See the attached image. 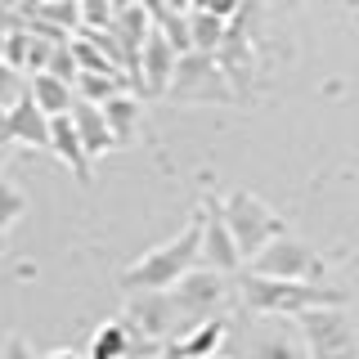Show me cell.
Returning a JSON list of instances; mask_svg holds the SVG:
<instances>
[{"label":"cell","mask_w":359,"mask_h":359,"mask_svg":"<svg viewBox=\"0 0 359 359\" xmlns=\"http://www.w3.org/2000/svg\"><path fill=\"white\" fill-rule=\"evenodd\" d=\"M198 247H202V207L194 211V220L184 224V233H175L171 243L153 247L121 274V292H171L189 269L198 265Z\"/></svg>","instance_id":"1"},{"label":"cell","mask_w":359,"mask_h":359,"mask_svg":"<svg viewBox=\"0 0 359 359\" xmlns=\"http://www.w3.org/2000/svg\"><path fill=\"white\" fill-rule=\"evenodd\" d=\"M238 292H243V306L252 314H306L319 306H346V292L341 287H323V283H301V278H269L247 269L238 274Z\"/></svg>","instance_id":"2"},{"label":"cell","mask_w":359,"mask_h":359,"mask_svg":"<svg viewBox=\"0 0 359 359\" xmlns=\"http://www.w3.org/2000/svg\"><path fill=\"white\" fill-rule=\"evenodd\" d=\"M162 99H175V104H233V81L220 72L216 54H202V50H184L175 59L171 86H166Z\"/></svg>","instance_id":"3"},{"label":"cell","mask_w":359,"mask_h":359,"mask_svg":"<svg viewBox=\"0 0 359 359\" xmlns=\"http://www.w3.org/2000/svg\"><path fill=\"white\" fill-rule=\"evenodd\" d=\"M216 207H220V216H224V224H229L233 243H238V252L247 261H252L269 238L283 233V216H274V211L256 194H247V189H238V194H229V198H216Z\"/></svg>","instance_id":"4"},{"label":"cell","mask_w":359,"mask_h":359,"mask_svg":"<svg viewBox=\"0 0 359 359\" xmlns=\"http://www.w3.org/2000/svg\"><path fill=\"white\" fill-rule=\"evenodd\" d=\"M252 269L256 274H269V278H301V283H323V278H328L323 256L314 252L306 238H292L287 229L278 233V238H269L261 252L252 256Z\"/></svg>","instance_id":"5"},{"label":"cell","mask_w":359,"mask_h":359,"mask_svg":"<svg viewBox=\"0 0 359 359\" xmlns=\"http://www.w3.org/2000/svg\"><path fill=\"white\" fill-rule=\"evenodd\" d=\"M301 332L310 341V359H359V341H355V323L341 306H319L297 314Z\"/></svg>","instance_id":"6"},{"label":"cell","mask_w":359,"mask_h":359,"mask_svg":"<svg viewBox=\"0 0 359 359\" xmlns=\"http://www.w3.org/2000/svg\"><path fill=\"white\" fill-rule=\"evenodd\" d=\"M171 301H175V310H180V319H216V310H220V301H224V274H216V269H189L184 278L171 287Z\"/></svg>","instance_id":"7"},{"label":"cell","mask_w":359,"mask_h":359,"mask_svg":"<svg viewBox=\"0 0 359 359\" xmlns=\"http://www.w3.org/2000/svg\"><path fill=\"white\" fill-rule=\"evenodd\" d=\"M198 265L202 269H216V274H233V269L243 265V252H238L229 224H224V216H220L216 198L202 202V247H198Z\"/></svg>","instance_id":"8"},{"label":"cell","mask_w":359,"mask_h":359,"mask_svg":"<svg viewBox=\"0 0 359 359\" xmlns=\"http://www.w3.org/2000/svg\"><path fill=\"white\" fill-rule=\"evenodd\" d=\"M126 328L149 337V341H162L180 328V310L171 301V292H130V306H126Z\"/></svg>","instance_id":"9"},{"label":"cell","mask_w":359,"mask_h":359,"mask_svg":"<svg viewBox=\"0 0 359 359\" xmlns=\"http://www.w3.org/2000/svg\"><path fill=\"white\" fill-rule=\"evenodd\" d=\"M175 45L162 36V27H153L149 36L140 45V86H135V95L144 99H162L166 86H171V72H175Z\"/></svg>","instance_id":"10"},{"label":"cell","mask_w":359,"mask_h":359,"mask_svg":"<svg viewBox=\"0 0 359 359\" xmlns=\"http://www.w3.org/2000/svg\"><path fill=\"white\" fill-rule=\"evenodd\" d=\"M50 153L59 157V162L72 171L81 184H90V157L81 149V135L72 126V112H63V117H50Z\"/></svg>","instance_id":"11"},{"label":"cell","mask_w":359,"mask_h":359,"mask_svg":"<svg viewBox=\"0 0 359 359\" xmlns=\"http://www.w3.org/2000/svg\"><path fill=\"white\" fill-rule=\"evenodd\" d=\"M72 126H76V135H81V149H86L90 162H95V157H104L108 149H117V140H112V130H108L104 108H99V104L76 99V104H72Z\"/></svg>","instance_id":"12"},{"label":"cell","mask_w":359,"mask_h":359,"mask_svg":"<svg viewBox=\"0 0 359 359\" xmlns=\"http://www.w3.org/2000/svg\"><path fill=\"white\" fill-rule=\"evenodd\" d=\"M27 95L45 117H63V112H72V104H76V90L67 81H59V76H50V72H32L27 76Z\"/></svg>","instance_id":"13"},{"label":"cell","mask_w":359,"mask_h":359,"mask_svg":"<svg viewBox=\"0 0 359 359\" xmlns=\"http://www.w3.org/2000/svg\"><path fill=\"white\" fill-rule=\"evenodd\" d=\"M9 135L22 140V144H32V149H50V117L32 104V95L9 108Z\"/></svg>","instance_id":"14"},{"label":"cell","mask_w":359,"mask_h":359,"mask_svg":"<svg viewBox=\"0 0 359 359\" xmlns=\"http://www.w3.org/2000/svg\"><path fill=\"white\" fill-rule=\"evenodd\" d=\"M220 341H224V323H220V319H202V323H194V332H189L184 341L166 346L157 359H202V355L216 351Z\"/></svg>","instance_id":"15"},{"label":"cell","mask_w":359,"mask_h":359,"mask_svg":"<svg viewBox=\"0 0 359 359\" xmlns=\"http://www.w3.org/2000/svg\"><path fill=\"white\" fill-rule=\"evenodd\" d=\"M99 108H104V121H108L112 140H117V144H130L135 126H140V99H135L130 90H121V95H112L108 104H99Z\"/></svg>","instance_id":"16"},{"label":"cell","mask_w":359,"mask_h":359,"mask_svg":"<svg viewBox=\"0 0 359 359\" xmlns=\"http://www.w3.org/2000/svg\"><path fill=\"white\" fill-rule=\"evenodd\" d=\"M224 32H229V18L211 14V9H189V45L202 54H216Z\"/></svg>","instance_id":"17"},{"label":"cell","mask_w":359,"mask_h":359,"mask_svg":"<svg viewBox=\"0 0 359 359\" xmlns=\"http://www.w3.org/2000/svg\"><path fill=\"white\" fill-rule=\"evenodd\" d=\"M76 99H86V104H108L112 95H121L126 90V76H108V72H76Z\"/></svg>","instance_id":"18"},{"label":"cell","mask_w":359,"mask_h":359,"mask_svg":"<svg viewBox=\"0 0 359 359\" xmlns=\"http://www.w3.org/2000/svg\"><path fill=\"white\" fill-rule=\"evenodd\" d=\"M90 359H130V328L126 323H104L90 341Z\"/></svg>","instance_id":"19"},{"label":"cell","mask_w":359,"mask_h":359,"mask_svg":"<svg viewBox=\"0 0 359 359\" xmlns=\"http://www.w3.org/2000/svg\"><path fill=\"white\" fill-rule=\"evenodd\" d=\"M67 45H72V59H76V67H81V72H108V76H126V72H121V67L112 63L104 50H99L95 41H90V36H72Z\"/></svg>","instance_id":"20"},{"label":"cell","mask_w":359,"mask_h":359,"mask_svg":"<svg viewBox=\"0 0 359 359\" xmlns=\"http://www.w3.org/2000/svg\"><path fill=\"white\" fill-rule=\"evenodd\" d=\"M22 211H27V194L18 184H9V180H0V233L14 220H22Z\"/></svg>","instance_id":"21"},{"label":"cell","mask_w":359,"mask_h":359,"mask_svg":"<svg viewBox=\"0 0 359 359\" xmlns=\"http://www.w3.org/2000/svg\"><path fill=\"white\" fill-rule=\"evenodd\" d=\"M18 99H27V76L0 59V108H14Z\"/></svg>","instance_id":"22"},{"label":"cell","mask_w":359,"mask_h":359,"mask_svg":"<svg viewBox=\"0 0 359 359\" xmlns=\"http://www.w3.org/2000/svg\"><path fill=\"white\" fill-rule=\"evenodd\" d=\"M247 359H301V351L287 337H256V346L247 351Z\"/></svg>","instance_id":"23"},{"label":"cell","mask_w":359,"mask_h":359,"mask_svg":"<svg viewBox=\"0 0 359 359\" xmlns=\"http://www.w3.org/2000/svg\"><path fill=\"white\" fill-rule=\"evenodd\" d=\"M45 72H50V76H59V81H67V86L76 81V72H81V67H76V59H72V45H67V41L54 45V54H50V63H45Z\"/></svg>","instance_id":"24"},{"label":"cell","mask_w":359,"mask_h":359,"mask_svg":"<svg viewBox=\"0 0 359 359\" xmlns=\"http://www.w3.org/2000/svg\"><path fill=\"white\" fill-rule=\"evenodd\" d=\"M76 9H81V22H86L90 32L112 22V0H76Z\"/></svg>","instance_id":"25"},{"label":"cell","mask_w":359,"mask_h":359,"mask_svg":"<svg viewBox=\"0 0 359 359\" xmlns=\"http://www.w3.org/2000/svg\"><path fill=\"white\" fill-rule=\"evenodd\" d=\"M5 359H36V351L22 337H5Z\"/></svg>","instance_id":"26"},{"label":"cell","mask_w":359,"mask_h":359,"mask_svg":"<svg viewBox=\"0 0 359 359\" xmlns=\"http://www.w3.org/2000/svg\"><path fill=\"white\" fill-rule=\"evenodd\" d=\"M14 135H9V108H0V144H9Z\"/></svg>","instance_id":"27"},{"label":"cell","mask_w":359,"mask_h":359,"mask_svg":"<svg viewBox=\"0 0 359 359\" xmlns=\"http://www.w3.org/2000/svg\"><path fill=\"white\" fill-rule=\"evenodd\" d=\"M45 359H86V355H76V351H54V355H45Z\"/></svg>","instance_id":"28"},{"label":"cell","mask_w":359,"mask_h":359,"mask_svg":"<svg viewBox=\"0 0 359 359\" xmlns=\"http://www.w3.org/2000/svg\"><path fill=\"white\" fill-rule=\"evenodd\" d=\"M130 5H140V0H112V14H117V9H130Z\"/></svg>","instance_id":"29"},{"label":"cell","mask_w":359,"mask_h":359,"mask_svg":"<svg viewBox=\"0 0 359 359\" xmlns=\"http://www.w3.org/2000/svg\"><path fill=\"white\" fill-rule=\"evenodd\" d=\"M0 59H5V27H0Z\"/></svg>","instance_id":"30"},{"label":"cell","mask_w":359,"mask_h":359,"mask_svg":"<svg viewBox=\"0 0 359 359\" xmlns=\"http://www.w3.org/2000/svg\"><path fill=\"white\" fill-rule=\"evenodd\" d=\"M0 247H5V243H0Z\"/></svg>","instance_id":"31"}]
</instances>
